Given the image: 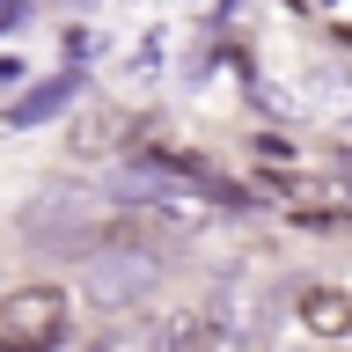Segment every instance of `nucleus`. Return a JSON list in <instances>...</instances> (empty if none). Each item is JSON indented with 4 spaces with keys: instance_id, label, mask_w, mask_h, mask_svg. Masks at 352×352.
<instances>
[{
    "instance_id": "5",
    "label": "nucleus",
    "mask_w": 352,
    "mask_h": 352,
    "mask_svg": "<svg viewBox=\"0 0 352 352\" xmlns=\"http://www.w3.org/2000/svg\"><path fill=\"white\" fill-rule=\"evenodd\" d=\"M118 140H125V118L118 110H88L81 125H74V154H110Z\"/></svg>"
},
{
    "instance_id": "2",
    "label": "nucleus",
    "mask_w": 352,
    "mask_h": 352,
    "mask_svg": "<svg viewBox=\"0 0 352 352\" xmlns=\"http://www.w3.org/2000/svg\"><path fill=\"white\" fill-rule=\"evenodd\" d=\"M154 272H162V257H154V250H132V235L118 228V242L88 257V301L118 308V301H132V294H147Z\"/></svg>"
},
{
    "instance_id": "10",
    "label": "nucleus",
    "mask_w": 352,
    "mask_h": 352,
    "mask_svg": "<svg viewBox=\"0 0 352 352\" xmlns=\"http://www.w3.org/2000/svg\"><path fill=\"white\" fill-rule=\"evenodd\" d=\"M345 169H352V162H345Z\"/></svg>"
},
{
    "instance_id": "1",
    "label": "nucleus",
    "mask_w": 352,
    "mask_h": 352,
    "mask_svg": "<svg viewBox=\"0 0 352 352\" xmlns=\"http://www.w3.org/2000/svg\"><path fill=\"white\" fill-rule=\"evenodd\" d=\"M66 330V294L59 286H15L0 301V352H52Z\"/></svg>"
},
{
    "instance_id": "4",
    "label": "nucleus",
    "mask_w": 352,
    "mask_h": 352,
    "mask_svg": "<svg viewBox=\"0 0 352 352\" xmlns=\"http://www.w3.org/2000/svg\"><path fill=\"white\" fill-rule=\"evenodd\" d=\"M301 323L316 330V338H345V330H352V294H338V286H308V294H301Z\"/></svg>"
},
{
    "instance_id": "8",
    "label": "nucleus",
    "mask_w": 352,
    "mask_h": 352,
    "mask_svg": "<svg viewBox=\"0 0 352 352\" xmlns=\"http://www.w3.org/2000/svg\"><path fill=\"white\" fill-rule=\"evenodd\" d=\"M176 352H213V323L198 316V323H176V338H169Z\"/></svg>"
},
{
    "instance_id": "3",
    "label": "nucleus",
    "mask_w": 352,
    "mask_h": 352,
    "mask_svg": "<svg viewBox=\"0 0 352 352\" xmlns=\"http://www.w3.org/2000/svg\"><path fill=\"white\" fill-rule=\"evenodd\" d=\"M88 213H96V198H88V191H44L37 206L22 213V228H30L37 242H59V228L74 235V220H88Z\"/></svg>"
},
{
    "instance_id": "7",
    "label": "nucleus",
    "mask_w": 352,
    "mask_h": 352,
    "mask_svg": "<svg viewBox=\"0 0 352 352\" xmlns=\"http://www.w3.org/2000/svg\"><path fill=\"white\" fill-rule=\"evenodd\" d=\"M96 352H154V330L147 323H125V330H110Z\"/></svg>"
},
{
    "instance_id": "6",
    "label": "nucleus",
    "mask_w": 352,
    "mask_h": 352,
    "mask_svg": "<svg viewBox=\"0 0 352 352\" xmlns=\"http://www.w3.org/2000/svg\"><path fill=\"white\" fill-rule=\"evenodd\" d=\"M66 103V81H52V88H37L30 103H15V125H37V118H52V110Z\"/></svg>"
},
{
    "instance_id": "9",
    "label": "nucleus",
    "mask_w": 352,
    "mask_h": 352,
    "mask_svg": "<svg viewBox=\"0 0 352 352\" xmlns=\"http://www.w3.org/2000/svg\"><path fill=\"white\" fill-rule=\"evenodd\" d=\"M22 15V0H0V22H15Z\"/></svg>"
}]
</instances>
